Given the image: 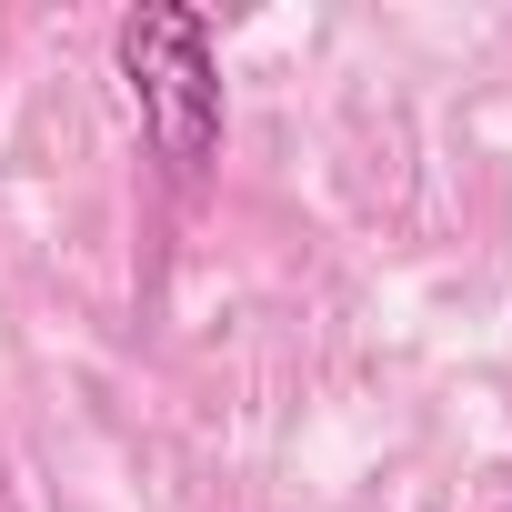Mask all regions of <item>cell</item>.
<instances>
[{
    "mask_svg": "<svg viewBox=\"0 0 512 512\" xmlns=\"http://www.w3.org/2000/svg\"><path fill=\"white\" fill-rule=\"evenodd\" d=\"M121 71L141 101V131L161 151L171 181H191L221 151V71H211V21L181 11V0H141L121 21Z\"/></svg>",
    "mask_w": 512,
    "mask_h": 512,
    "instance_id": "6da1fadb",
    "label": "cell"
}]
</instances>
